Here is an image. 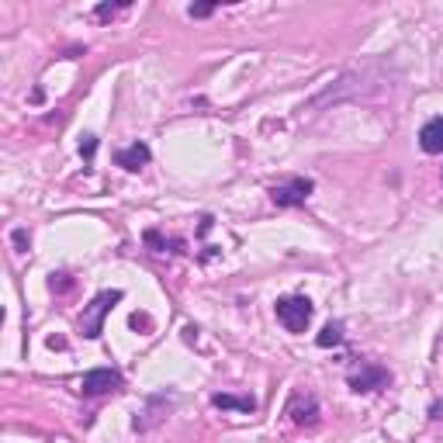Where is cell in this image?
Wrapping results in <instances>:
<instances>
[{
  "label": "cell",
  "mask_w": 443,
  "mask_h": 443,
  "mask_svg": "<svg viewBox=\"0 0 443 443\" xmlns=\"http://www.w3.org/2000/svg\"><path fill=\"white\" fill-rule=\"evenodd\" d=\"M395 77H398V70H395L388 59H364V63L350 66L343 77H336L315 101H308V111L329 108V104H339V101H353V97L381 94L384 87H391Z\"/></svg>",
  "instance_id": "6da1fadb"
},
{
  "label": "cell",
  "mask_w": 443,
  "mask_h": 443,
  "mask_svg": "<svg viewBox=\"0 0 443 443\" xmlns=\"http://www.w3.org/2000/svg\"><path fill=\"white\" fill-rule=\"evenodd\" d=\"M312 312H315L312 302L302 298V295H291V298H281L277 302V319H281V326L288 333H305L308 322H312Z\"/></svg>",
  "instance_id": "7a4b0ae2"
},
{
  "label": "cell",
  "mask_w": 443,
  "mask_h": 443,
  "mask_svg": "<svg viewBox=\"0 0 443 443\" xmlns=\"http://www.w3.org/2000/svg\"><path fill=\"white\" fill-rule=\"evenodd\" d=\"M115 302H121V291H101V295L87 305V312H83V319H80V329H83L87 339H97V336L104 333V315L111 312Z\"/></svg>",
  "instance_id": "3957f363"
},
{
  "label": "cell",
  "mask_w": 443,
  "mask_h": 443,
  "mask_svg": "<svg viewBox=\"0 0 443 443\" xmlns=\"http://www.w3.org/2000/svg\"><path fill=\"white\" fill-rule=\"evenodd\" d=\"M312 180L308 177H291V180H284V184H274L270 187V197H274V204L277 208H295V204H305V197L312 194Z\"/></svg>",
  "instance_id": "277c9868"
},
{
  "label": "cell",
  "mask_w": 443,
  "mask_h": 443,
  "mask_svg": "<svg viewBox=\"0 0 443 443\" xmlns=\"http://www.w3.org/2000/svg\"><path fill=\"white\" fill-rule=\"evenodd\" d=\"M118 388H121V371H115V367L87 371L83 381H80V391L83 395H108V391H118Z\"/></svg>",
  "instance_id": "5b68a950"
},
{
  "label": "cell",
  "mask_w": 443,
  "mask_h": 443,
  "mask_svg": "<svg viewBox=\"0 0 443 443\" xmlns=\"http://www.w3.org/2000/svg\"><path fill=\"white\" fill-rule=\"evenodd\" d=\"M388 381H391L388 371L377 367V364H360L357 371H350V388H353V391H377V388H384Z\"/></svg>",
  "instance_id": "8992f818"
},
{
  "label": "cell",
  "mask_w": 443,
  "mask_h": 443,
  "mask_svg": "<svg viewBox=\"0 0 443 443\" xmlns=\"http://www.w3.org/2000/svg\"><path fill=\"white\" fill-rule=\"evenodd\" d=\"M288 415H291L298 426H312V422L319 419V402H315V395H308V391H295V395H291V402H288Z\"/></svg>",
  "instance_id": "52a82bcc"
},
{
  "label": "cell",
  "mask_w": 443,
  "mask_h": 443,
  "mask_svg": "<svg viewBox=\"0 0 443 443\" xmlns=\"http://www.w3.org/2000/svg\"><path fill=\"white\" fill-rule=\"evenodd\" d=\"M419 146H422V152H429V156L443 152V115L429 118V121L419 128Z\"/></svg>",
  "instance_id": "ba28073f"
},
{
  "label": "cell",
  "mask_w": 443,
  "mask_h": 443,
  "mask_svg": "<svg viewBox=\"0 0 443 443\" xmlns=\"http://www.w3.org/2000/svg\"><path fill=\"white\" fill-rule=\"evenodd\" d=\"M149 156H152V152H149V146H146V142H132V146H128V149H121L115 159H118V166H125V170H132V173H135V170H142V166L149 163Z\"/></svg>",
  "instance_id": "9c48e42d"
},
{
  "label": "cell",
  "mask_w": 443,
  "mask_h": 443,
  "mask_svg": "<svg viewBox=\"0 0 443 443\" xmlns=\"http://www.w3.org/2000/svg\"><path fill=\"white\" fill-rule=\"evenodd\" d=\"M211 405H218V408H239V412H253L257 408L253 398H236V395H215Z\"/></svg>",
  "instance_id": "30bf717a"
},
{
  "label": "cell",
  "mask_w": 443,
  "mask_h": 443,
  "mask_svg": "<svg viewBox=\"0 0 443 443\" xmlns=\"http://www.w3.org/2000/svg\"><path fill=\"white\" fill-rule=\"evenodd\" d=\"M315 343H319L322 350H329V346H339V343H343V326H339V322H329V326L319 333V339H315Z\"/></svg>",
  "instance_id": "8fae6325"
},
{
  "label": "cell",
  "mask_w": 443,
  "mask_h": 443,
  "mask_svg": "<svg viewBox=\"0 0 443 443\" xmlns=\"http://www.w3.org/2000/svg\"><path fill=\"white\" fill-rule=\"evenodd\" d=\"M118 11H125V4H101V8H97V18L108 21V18H115Z\"/></svg>",
  "instance_id": "7c38bea8"
},
{
  "label": "cell",
  "mask_w": 443,
  "mask_h": 443,
  "mask_svg": "<svg viewBox=\"0 0 443 443\" xmlns=\"http://www.w3.org/2000/svg\"><path fill=\"white\" fill-rule=\"evenodd\" d=\"M94 152H97V139L87 135V139L80 142V156H83V159H94Z\"/></svg>",
  "instance_id": "4fadbf2b"
},
{
  "label": "cell",
  "mask_w": 443,
  "mask_h": 443,
  "mask_svg": "<svg viewBox=\"0 0 443 443\" xmlns=\"http://www.w3.org/2000/svg\"><path fill=\"white\" fill-rule=\"evenodd\" d=\"M211 11H215V8H211V4H194V8H190V11H187V14H190V18H208V14H211Z\"/></svg>",
  "instance_id": "5bb4252c"
},
{
  "label": "cell",
  "mask_w": 443,
  "mask_h": 443,
  "mask_svg": "<svg viewBox=\"0 0 443 443\" xmlns=\"http://www.w3.org/2000/svg\"><path fill=\"white\" fill-rule=\"evenodd\" d=\"M132 326H135V329H139V326H149V319H146V315H132Z\"/></svg>",
  "instance_id": "9a60e30c"
}]
</instances>
